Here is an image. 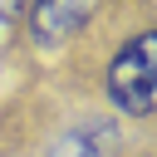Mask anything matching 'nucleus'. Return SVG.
<instances>
[{
  "label": "nucleus",
  "instance_id": "obj_1",
  "mask_svg": "<svg viewBox=\"0 0 157 157\" xmlns=\"http://www.w3.org/2000/svg\"><path fill=\"white\" fill-rule=\"evenodd\" d=\"M103 98L118 118H157V20L132 25L103 59Z\"/></svg>",
  "mask_w": 157,
  "mask_h": 157
},
{
  "label": "nucleus",
  "instance_id": "obj_2",
  "mask_svg": "<svg viewBox=\"0 0 157 157\" xmlns=\"http://www.w3.org/2000/svg\"><path fill=\"white\" fill-rule=\"evenodd\" d=\"M98 15H103L98 5H25V34L34 49H64Z\"/></svg>",
  "mask_w": 157,
  "mask_h": 157
}]
</instances>
